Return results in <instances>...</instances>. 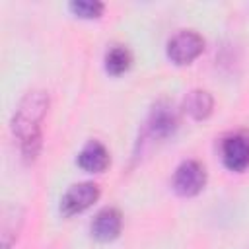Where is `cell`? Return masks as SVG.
<instances>
[{
    "label": "cell",
    "mask_w": 249,
    "mask_h": 249,
    "mask_svg": "<svg viewBox=\"0 0 249 249\" xmlns=\"http://www.w3.org/2000/svg\"><path fill=\"white\" fill-rule=\"evenodd\" d=\"M78 165L86 171L91 173H99L109 165V152L107 148L97 142V140H89L78 154Z\"/></svg>",
    "instance_id": "cell-8"
},
{
    "label": "cell",
    "mask_w": 249,
    "mask_h": 249,
    "mask_svg": "<svg viewBox=\"0 0 249 249\" xmlns=\"http://www.w3.org/2000/svg\"><path fill=\"white\" fill-rule=\"evenodd\" d=\"M121 228H123V216L113 206L101 208L93 216V220L89 224L91 235L95 239H99V241H111V239H115L121 233Z\"/></svg>",
    "instance_id": "cell-6"
},
{
    "label": "cell",
    "mask_w": 249,
    "mask_h": 249,
    "mask_svg": "<svg viewBox=\"0 0 249 249\" xmlns=\"http://www.w3.org/2000/svg\"><path fill=\"white\" fill-rule=\"evenodd\" d=\"M177 128V113L175 109L165 103V101H160L152 107L150 111V117H148V130L152 136L156 138H165L169 134H173Z\"/></svg>",
    "instance_id": "cell-7"
},
{
    "label": "cell",
    "mask_w": 249,
    "mask_h": 249,
    "mask_svg": "<svg viewBox=\"0 0 249 249\" xmlns=\"http://www.w3.org/2000/svg\"><path fill=\"white\" fill-rule=\"evenodd\" d=\"M206 183V171L204 165L196 160H185L177 165L175 173H173V189L183 195V196H193L196 195Z\"/></svg>",
    "instance_id": "cell-3"
},
{
    "label": "cell",
    "mask_w": 249,
    "mask_h": 249,
    "mask_svg": "<svg viewBox=\"0 0 249 249\" xmlns=\"http://www.w3.org/2000/svg\"><path fill=\"white\" fill-rule=\"evenodd\" d=\"M222 160L231 171H243L249 167V136L243 132L226 136L222 142Z\"/></svg>",
    "instance_id": "cell-5"
},
{
    "label": "cell",
    "mask_w": 249,
    "mask_h": 249,
    "mask_svg": "<svg viewBox=\"0 0 249 249\" xmlns=\"http://www.w3.org/2000/svg\"><path fill=\"white\" fill-rule=\"evenodd\" d=\"M204 49V39L193 29H179L167 41V56L175 64L193 62Z\"/></svg>",
    "instance_id": "cell-2"
},
{
    "label": "cell",
    "mask_w": 249,
    "mask_h": 249,
    "mask_svg": "<svg viewBox=\"0 0 249 249\" xmlns=\"http://www.w3.org/2000/svg\"><path fill=\"white\" fill-rule=\"evenodd\" d=\"M70 10L82 18H97L103 12V4L97 0H74L70 2Z\"/></svg>",
    "instance_id": "cell-11"
},
{
    "label": "cell",
    "mask_w": 249,
    "mask_h": 249,
    "mask_svg": "<svg viewBox=\"0 0 249 249\" xmlns=\"http://www.w3.org/2000/svg\"><path fill=\"white\" fill-rule=\"evenodd\" d=\"M99 196V187L95 183L84 181V183H76L72 185L60 198V210L66 216L78 214L82 210H86L88 206H91Z\"/></svg>",
    "instance_id": "cell-4"
},
{
    "label": "cell",
    "mask_w": 249,
    "mask_h": 249,
    "mask_svg": "<svg viewBox=\"0 0 249 249\" xmlns=\"http://www.w3.org/2000/svg\"><path fill=\"white\" fill-rule=\"evenodd\" d=\"M212 107H214V99L204 89H193V91H189L187 97H185V101H183V109L193 119H206L212 113Z\"/></svg>",
    "instance_id": "cell-9"
},
{
    "label": "cell",
    "mask_w": 249,
    "mask_h": 249,
    "mask_svg": "<svg viewBox=\"0 0 249 249\" xmlns=\"http://www.w3.org/2000/svg\"><path fill=\"white\" fill-rule=\"evenodd\" d=\"M130 62H132V56L124 45H113L105 53V68L111 74H123L124 70H128Z\"/></svg>",
    "instance_id": "cell-10"
},
{
    "label": "cell",
    "mask_w": 249,
    "mask_h": 249,
    "mask_svg": "<svg viewBox=\"0 0 249 249\" xmlns=\"http://www.w3.org/2000/svg\"><path fill=\"white\" fill-rule=\"evenodd\" d=\"M49 107V97L45 91H29L19 101L14 119L12 128L14 134L19 138V146L25 158H33L39 152L41 146V123Z\"/></svg>",
    "instance_id": "cell-1"
}]
</instances>
